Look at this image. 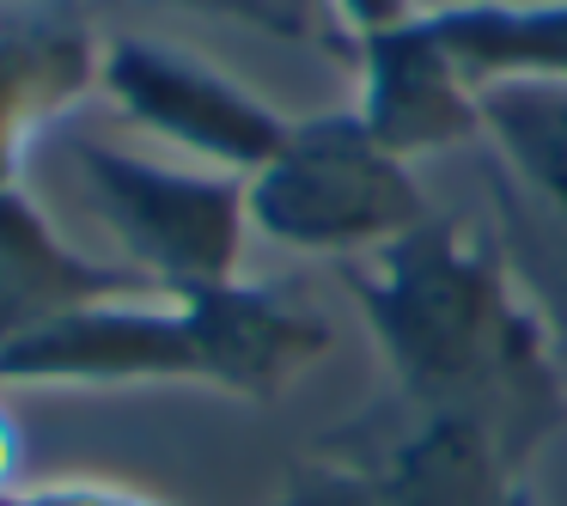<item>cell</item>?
<instances>
[{
  "instance_id": "obj_5",
  "label": "cell",
  "mask_w": 567,
  "mask_h": 506,
  "mask_svg": "<svg viewBox=\"0 0 567 506\" xmlns=\"http://www.w3.org/2000/svg\"><path fill=\"white\" fill-rule=\"evenodd\" d=\"M104 99L147 135L208 159L214 172L257 177L293 135V116L262 104L245 80L202 62L196 50L153 43V38L104 43Z\"/></svg>"
},
{
  "instance_id": "obj_12",
  "label": "cell",
  "mask_w": 567,
  "mask_h": 506,
  "mask_svg": "<svg viewBox=\"0 0 567 506\" xmlns=\"http://www.w3.org/2000/svg\"><path fill=\"white\" fill-rule=\"evenodd\" d=\"M494 196H501V226H506V238H501L506 262L530 281L537 311L549 318L555 342L567 348V226H555L537 208H525L506 184H494Z\"/></svg>"
},
{
  "instance_id": "obj_7",
  "label": "cell",
  "mask_w": 567,
  "mask_h": 506,
  "mask_svg": "<svg viewBox=\"0 0 567 506\" xmlns=\"http://www.w3.org/2000/svg\"><path fill=\"white\" fill-rule=\"evenodd\" d=\"M354 74H360V99H354L360 128L384 153H396L403 165L470 147V141L488 135L482 99L464 86L452 55L440 50V38H433L421 7L409 19H396V25L360 31Z\"/></svg>"
},
{
  "instance_id": "obj_16",
  "label": "cell",
  "mask_w": 567,
  "mask_h": 506,
  "mask_svg": "<svg viewBox=\"0 0 567 506\" xmlns=\"http://www.w3.org/2000/svg\"><path fill=\"white\" fill-rule=\"evenodd\" d=\"M336 19H342L348 43L360 38V31H379V25H396V19L415 13V0H330Z\"/></svg>"
},
{
  "instance_id": "obj_9",
  "label": "cell",
  "mask_w": 567,
  "mask_h": 506,
  "mask_svg": "<svg viewBox=\"0 0 567 506\" xmlns=\"http://www.w3.org/2000/svg\"><path fill=\"white\" fill-rule=\"evenodd\" d=\"M128 293H147L135 269L74 250L50 226V214L25 196V184L0 189V348H13L19 335L43 330L68 311Z\"/></svg>"
},
{
  "instance_id": "obj_2",
  "label": "cell",
  "mask_w": 567,
  "mask_h": 506,
  "mask_svg": "<svg viewBox=\"0 0 567 506\" xmlns=\"http://www.w3.org/2000/svg\"><path fill=\"white\" fill-rule=\"evenodd\" d=\"M330 342L336 335L318 311L262 281L189 299L128 293L0 348V384H202L238 403H281L330 354Z\"/></svg>"
},
{
  "instance_id": "obj_11",
  "label": "cell",
  "mask_w": 567,
  "mask_h": 506,
  "mask_svg": "<svg viewBox=\"0 0 567 506\" xmlns=\"http://www.w3.org/2000/svg\"><path fill=\"white\" fill-rule=\"evenodd\" d=\"M482 123L501 147V184L543 220L567 226V86L482 92Z\"/></svg>"
},
{
  "instance_id": "obj_4",
  "label": "cell",
  "mask_w": 567,
  "mask_h": 506,
  "mask_svg": "<svg viewBox=\"0 0 567 506\" xmlns=\"http://www.w3.org/2000/svg\"><path fill=\"white\" fill-rule=\"evenodd\" d=\"M86 214L116 238L123 269L165 299L233 287L245 262V184L233 172H189L111 141H68Z\"/></svg>"
},
{
  "instance_id": "obj_13",
  "label": "cell",
  "mask_w": 567,
  "mask_h": 506,
  "mask_svg": "<svg viewBox=\"0 0 567 506\" xmlns=\"http://www.w3.org/2000/svg\"><path fill=\"white\" fill-rule=\"evenodd\" d=\"M184 13L202 19H226V25L262 31L275 43H299V50H323L336 62H354V43L323 19V0H172Z\"/></svg>"
},
{
  "instance_id": "obj_17",
  "label": "cell",
  "mask_w": 567,
  "mask_h": 506,
  "mask_svg": "<svg viewBox=\"0 0 567 506\" xmlns=\"http://www.w3.org/2000/svg\"><path fill=\"white\" fill-rule=\"evenodd\" d=\"M25 482V440H19V421L0 409V488Z\"/></svg>"
},
{
  "instance_id": "obj_6",
  "label": "cell",
  "mask_w": 567,
  "mask_h": 506,
  "mask_svg": "<svg viewBox=\"0 0 567 506\" xmlns=\"http://www.w3.org/2000/svg\"><path fill=\"white\" fill-rule=\"evenodd\" d=\"M318 452L348 457L379 482L384 506H537L525 464L501 452L476 421L433 415L403 396L336 421Z\"/></svg>"
},
{
  "instance_id": "obj_3",
  "label": "cell",
  "mask_w": 567,
  "mask_h": 506,
  "mask_svg": "<svg viewBox=\"0 0 567 506\" xmlns=\"http://www.w3.org/2000/svg\"><path fill=\"white\" fill-rule=\"evenodd\" d=\"M245 208L281 250L336 262H360L433 220L415 172L384 153L354 111L293 116L287 147L245 177Z\"/></svg>"
},
{
  "instance_id": "obj_15",
  "label": "cell",
  "mask_w": 567,
  "mask_h": 506,
  "mask_svg": "<svg viewBox=\"0 0 567 506\" xmlns=\"http://www.w3.org/2000/svg\"><path fill=\"white\" fill-rule=\"evenodd\" d=\"M0 506H172L147 488L128 482H104V476H55V482H13L0 488Z\"/></svg>"
},
{
  "instance_id": "obj_1",
  "label": "cell",
  "mask_w": 567,
  "mask_h": 506,
  "mask_svg": "<svg viewBox=\"0 0 567 506\" xmlns=\"http://www.w3.org/2000/svg\"><path fill=\"white\" fill-rule=\"evenodd\" d=\"M342 287L396 379L391 396L476 421L530 469L567 421V354L537 299L513 287L501 238L433 214L396 245L342 262Z\"/></svg>"
},
{
  "instance_id": "obj_14",
  "label": "cell",
  "mask_w": 567,
  "mask_h": 506,
  "mask_svg": "<svg viewBox=\"0 0 567 506\" xmlns=\"http://www.w3.org/2000/svg\"><path fill=\"white\" fill-rule=\"evenodd\" d=\"M269 506H384V494L360 464L330 457V452H311L306 464L287 469L281 494H275Z\"/></svg>"
},
{
  "instance_id": "obj_10",
  "label": "cell",
  "mask_w": 567,
  "mask_h": 506,
  "mask_svg": "<svg viewBox=\"0 0 567 506\" xmlns=\"http://www.w3.org/2000/svg\"><path fill=\"white\" fill-rule=\"evenodd\" d=\"M427 25L464 86H567V0H445Z\"/></svg>"
},
{
  "instance_id": "obj_8",
  "label": "cell",
  "mask_w": 567,
  "mask_h": 506,
  "mask_svg": "<svg viewBox=\"0 0 567 506\" xmlns=\"http://www.w3.org/2000/svg\"><path fill=\"white\" fill-rule=\"evenodd\" d=\"M104 92V38L68 0H0V189L43 128Z\"/></svg>"
}]
</instances>
